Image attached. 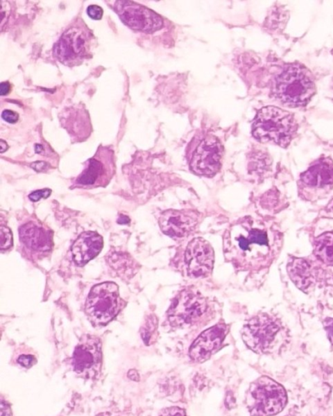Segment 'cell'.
Segmentation results:
<instances>
[{"label":"cell","instance_id":"6da1fadb","mask_svg":"<svg viewBox=\"0 0 333 416\" xmlns=\"http://www.w3.org/2000/svg\"><path fill=\"white\" fill-rule=\"evenodd\" d=\"M283 234L273 220L247 216L226 229L223 254L226 261L240 271H259L278 258Z\"/></svg>","mask_w":333,"mask_h":416},{"label":"cell","instance_id":"7a4b0ae2","mask_svg":"<svg viewBox=\"0 0 333 416\" xmlns=\"http://www.w3.org/2000/svg\"><path fill=\"white\" fill-rule=\"evenodd\" d=\"M297 131L298 123L293 113L273 106L262 108L252 124V135L256 140L283 148H288Z\"/></svg>","mask_w":333,"mask_h":416},{"label":"cell","instance_id":"3957f363","mask_svg":"<svg viewBox=\"0 0 333 416\" xmlns=\"http://www.w3.org/2000/svg\"><path fill=\"white\" fill-rule=\"evenodd\" d=\"M316 85L309 71L299 64H289L275 78L273 93L289 107L306 106L316 94Z\"/></svg>","mask_w":333,"mask_h":416},{"label":"cell","instance_id":"277c9868","mask_svg":"<svg viewBox=\"0 0 333 416\" xmlns=\"http://www.w3.org/2000/svg\"><path fill=\"white\" fill-rule=\"evenodd\" d=\"M241 336L251 351L268 354L278 351L282 346L287 333L278 318L268 314H260L244 325Z\"/></svg>","mask_w":333,"mask_h":416},{"label":"cell","instance_id":"5b68a950","mask_svg":"<svg viewBox=\"0 0 333 416\" xmlns=\"http://www.w3.org/2000/svg\"><path fill=\"white\" fill-rule=\"evenodd\" d=\"M94 36L87 25L80 20L66 30L53 47L57 60L66 66H78L92 58Z\"/></svg>","mask_w":333,"mask_h":416},{"label":"cell","instance_id":"8992f818","mask_svg":"<svg viewBox=\"0 0 333 416\" xmlns=\"http://www.w3.org/2000/svg\"><path fill=\"white\" fill-rule=\"evenodd\" d=\"M284 388L268 376L252 383L247 404L252 416H273L282 413L287 404Z\"/></svg>","mask_w":333,"mask_h":416},{"label":"cell","instance_id":"52a82bcc","mask_svg":"<svg viewBox=\"0 0 333 416\" xmlns=\"http://www.w3.org/2000/svg\"><path fill=\"white\" fill-rule=\"evenodd\" d=\"M123 302L117 284H99L89 292L85 304V313L94 325H106L119 314L125 304Z\"/></svg>","mask_w":333,"mask_h":416},{"label":"cell","instance_id":"ba28073f","mask_svg":"<svg viewBox=\"0 0 333 416\" xmlns=\"http://www.w3.org/2000/svg\"><path fill=\"white\" fill-rule=\"evenodd\" d=\"M207 301L197 291L183 290L175 297L168 311V319L175 328H187L198 324L205 318Z\"/></svg>","mask_w":333,"mask_h":416},{"label":"cell","instance_id":"9c48e42d","mask_svg":"<svg viewBox=\"0 0 333 416\" xmlns=\"http://www.w3.org/2000/svg\"><path fill=\"white\" fill-rule=\"evenodd\" d=\"M115 172V156L110 146H99L96 153L85 162L82 173L76 180V185L93 188L105 187Z\"/></svg>","mask_w":333,"mask_h":416},{"label":"cell","instance_id":"30bf717a","mask_svg":"<svg viewBox=\"0 0 333 416\" xmlns=\"http://www.w3.org/2000/svg\"><path fill=\"white\" fill-rule=\"evenodd\" d=\"M103 363L102 343L94 336L85 335L76 347L72 366L76 374L87 380L97 379Z\"/></svg>","mask_w":333,"mask_h":416},{"label":"cell","instance_id":"8fae6325","mask_svg":"<svg viewBox=\"0 0 333 416\" xmlns=\"http://www.w3.org/2000/svg\"><path fill=\"white\" fill-rule=\"evenodd\" d=\"M300 196L312 200L333 187V162L321 157L313 162L306 172L300 176L298 183Z\"/></svg>","mask_w":333,"mask_h":416},{"label":"cell","instance_id":"7c38bea8","mask_svg":"<svg viewBox=\"0 0 333 416\" xmlns=\"http://www.w3.org/2000/svg\"><path fill=\"white\" fill-rule=\"evenodd\" d=\"M223 153L222 144L216 137H203L190 155L189 168L198 176H215L221 168Z\"/></svg>","mask_w":333,"mask_h":416},{"label":"cell","instance_id":"4fadbf2b","mask_svg":"<svg viewBox=\"0 0 333 416\" xmlns=\"http://www.w3.org/2000/svg\"><path fill=\"white\" fill-rule=\"evenodd\" d=\"M114 9L121 20L130 29L155 33L164 26L163 18L148 8L133 1H117Z\"/></svg>","mask_w":333,"mask_h":416},{"label":"cell","instance_id":"5bb4252c","mask_svg":"<svg viewBox=\"0 0 333 416\" xmlns=\"http://www.w3.org/2000/svg\"><path fill=\"white\" fill-rule=\"evenodd\" d=\"M215 254L210 243L202 238L190 241L184 253L185 270L192 278L207 277L212 272Z\"/></svg>","mask_w":333,"mask_h":416},{"label":"cell","instance_id":"9a60e30c","mask_svg":"<svg viewBox=\"0 0 333 416\" xmlns=\"http://www.w3.org/2000/svg\"><path fill=\"white\" fill-rule=\"evenodd\" d=\"M199 222V215L193 211L169 210L161 214V230L173 239H183L193 233Z\"/></svg>","mask_w":333,"mask_h":416},{"label":"cell","instance_id":"2e32d148","mask_svg":"<svg viewBox=\"0 0 333 416\" xmlns=\"http://www.w3.org/2000/svg\"><path fill=\"white\" fill-rule=\"evenodd\" d=\"M228 333L225 324H217L200 334L189 348V356L193 361L203 363L210 358L221 348Z\"/></svg>","mask_w":333,"mask_h":416},{"label":"cell","instance_id":"e0dca14e","mask_svg":"<svg viewBox=\"0 0 333 416\" xmlns=\"http://www.w3.org/2000/svg\"><path fill=\"white\" fill-rule=\"evenodd\" d=\"M61 125L73 139V141H83L89 138L92 132V122L87 110L83 107H67L60 117Z\"/></svg>","mask_w":333,"mask_h":416},{"label":"cell","instance_id":"ac0fdd59","mask_svg":"<svg viewBox=\"0 0 333 416\" xmlns=\"http://www.w3.org/2000/svg\"><path fill=\"white\" fill-rule=\"evenodd\" d=\"M20 239L28 249L37 253L49 252L53 245L51 232L35 221L28 222L21 227Z\"/></svg>","mask_w":333,"mask_h":416},{"label":"cell","instance_id":"d6986e66","mask_svg":"<svg viewBox=\"0 0 333 416\" xmlns=\"http://www.w3.org/2000/svg\"><path fill=\"white\" fill-rule=\"evenodd\" d=\"M103 249V239L95 232H85L80 234L72 245L74 262L78 266H84L96 257Z\"/></svg>","mask_w":333,"mask_h":416},{"label":"cell","instance_id":"ffe728a7","mask_svg":"<svg viewBox=\"0 0 333 416\" xmlns=\"http://www.w3.org/2000/svg\"><path fill=\"white\" fill-rule=\"evenodd\" d=\"M288 272L290 279L301 291H306L313 283L311 267L305 259L293 258L288 264Z\"/></svg>","mask_w":333,"mask_h":416},{"label":"cell","instance_id":"44dd1931","mask_svg":"<svg viewBox=\"0 0 333 416\" xmlns=\"http://www.w3.org/2000/svg\"><path fill=\"white\" fill-rule=\"evenodd\" d=\"M314 254L323 263L333 266L332 232H327L316 238L314 243Z\"/></svg>","mask_w":333,"mask_h":416},{"label":"cell","instance_id":"7402d4cb","mask_svg":"<svg viewBox=\"0 0 333 416\" xmlns=\"http://www.w3.org/2000/svg\"><path fill=\"white\" fill-rule=\"evenodd\" d=\"M145 325V328H142L141 330L142 339H144L147 346L150 344L151 336L155 333L157 328L155 318L154 320H150Z\"/></svg>","mask_w":333,"mask_h":416},{"label":"cell","instance_id":"603a6c76","mask_svg":"<svg viewBox=\"0 0 333 416\" xmlns=\"http://www.w3.org/2000/svg\"><path fill=\"white\" fill-rule=\"evenodd\" d=\"M12 245V235L10 229L1 225V250L10 249Z\"/></svg>","mask_w":333,"mask_h":416},{"label":"cell","instance_id":"cb8c5ba5","mask_svg":"<svg viewBox=\"0 0 333 416\" xmlns=\"http://www.w3.org/2000/svg\"><path fill=\"white\" fill-rule=\"evenodd\" d=\"M87 12L88 16L95 21L101 20L103 15V8L99 6H95V4H93V6H89L87 8Z\"/></svg>","mask_w":333,"mask_h":416},{"label":"cell","instance_id":"d4e9b609","mask_svg":"<svg viewBox=\"0 0 333 416\" xmlns=\"http://www.w3.org/2000/svg\"><path fill=\"white\" fill-rule=\"evenodd\" d=\"M159 416H187L184 409L172 406V408H166L161 411Z\"/></svg>","mask_w":333,"mask_h":416},{"label":"cell","instance_id":"484cf974","mask_svg":"<svg viewBox=\"0 0 333 416\" xmlns=\"http://www.w3.org/2000/svg\"><path fill=\"white\" fill-rule=\"evenodd\" d=\"M51 190L49 189H44V190L37 191L31 193L30 200L33 202H37L42 200V198H47L51 195Z\"/></svg>","mask_w":333,"mask_h":416},{"label":"cell","instance_id":"4316f807","mask_svg":"<svg viewBox=\"0 0 333 416\" xmlns=\"http://www.w3.org/2000/svg\"><path fill=\"white\" fill-rule=\"evenodd\" d=\"M3 119L9 124H15L18 121L19 115L16 112L12 110H4L1 115Z\"/></svg>","mask_w":333,"mask_h":416},{"label":"cell","instance_id":"83f0119b","mask_svg":"<svg viewBox=\"0 0 333 416\" xmlns=\"http://www.w3.org/2000/svg\"><path fill=\"white\" fill-rule=\"evenodd\" d=\"M17 362L23 367H31L33 365V364H35V358L32 356H26V354H23V356L18 358Z\"/></svg>","mask_w":333,"mask_h":416},{"label":"cell","instance_id":"f1b7e54d","mask_svg":"<svg viewBox=\"0 0 333 416\" xmlns=\"http://www.w3.org/2000/svg\"><path fill=\"white\" fill-rule=\"evenodd\" d=\"M325 329L328 339H330V341L333 345V319L328 318L325 321Z\"/></svg>","mask_w":333,"mask_h":416},{"label":"cell","instance_id":"f546056e","mask_svg":"<svg viewBox=\"0 0 333 416\" xmlns=\"http://www.w3.org/2000/svg\"><path fill=\"white\" fill-rule=\"evenodd\" d=\"M11 92V85L8 82H3L0 84V94L7 96Z\"/></svg>","mask_w":333,"mask_h":416},{"label":"cell","instance_id":"4dcf8cb0","mask_svg":"<svg viewBox=\"0 0 333 416\" xmlns=\"http://www.w3.org/2000/svg\"><path fill=\"white\" fill-rule=\"evenodd\" d=\"M0 6H1V31L2 28L6 25L8 17L7 13L8 12L6 7L4 6V1L0 2Z\"/></svg>","mask_w":333,"mask_h":416},{"label":"cell","instance_id":"1f68e13d","mask_svg":"<svg viewBox=\"0 0 333 416\" xmlns=\"http://www.w3.org/2000/svg\"><path fill=\"white\" fill-rule=\"evenodd\" d=\"M11 410L9 408V406L4 403V401H1V416H11Z\"/></svg>","mask_w":333,"mask_h":416},{"label":"cell","instance_id":"d6a6232c","mask_svg":"<svg viewBox=\"0 0 333 416\" xmlns=\"http://www.w3.org/2000/svg\"><path fill=\"white\" fill-rule=\"evenodd\" d=\"M0 145H1V153H6V151L8 150V146L6 143V141H3L1 139V141H0Z\"/></svg>","mask_w":333,"mask_h":416},{"label":"cell","instance_id":"836d02e7","mask_svg":"<svg viewBox=\"0 0 333 416\" xmlns=\"http://www.w3.org/2000/svg\"><path fill=\"white\" fill-rule=\"evenodd\" d=\"M332 210H333V203H332Z\"/></svg>","mask_w":333,"mask_h":416}]
</instances>
